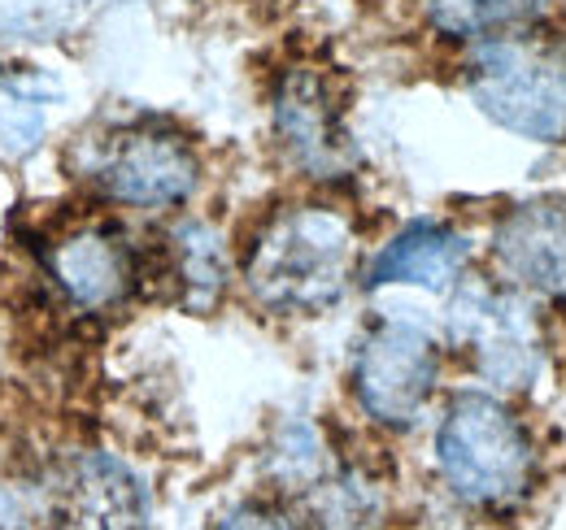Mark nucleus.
<instances>
[{"instance_id":"10","label":"nucleus","mask_w":566,"mask_h":530,"mask_svg":"<svg viewBox=\"0 0 566 530\" xmlns=\"http://www.w3.org/2000/svg\"><path fill=\"white\" fill-rule=\"evenodd\" d=\"M493 257L510 287L566 309V200H523L493 226Z\"/></svg>"},{"instance_id":"15","label":"nucleus","mask_w":566,"mask_h":530,"mask_svg":"<svg viewBox=\"0 0 566 530\" xmlns=\"http://www.w3.org/2000/svg\"><path fill=\"white\" fill-rule=\"evenodd\" d=\"M213 530H296V522L283 509H275V505L249 500V505H235Z\"/></svg>"},{"instance_id":"6","label":"nucleus","mask_w":566,"mask_h":530,"mask_svg":"<svg viewBox=\"0 0 566 530\" xmlns=\"http://www.w3.org/2000/svg\"><path fill=\"white\" fill-rule=\"evenodd\" d=\"M87 183L127 209H179L201 188V157L179 131L153 123L123 127L96 144Z\"/></svg>"},{"instance_id":"11","label":"nucleus","mask_w":566,"mask_h":530,"mask_svg":"<svg viewBox=\"0 0 566 530\" xmlns=\"http://www.w3.org/2000/svg\"><path fill=\"white\" fill-rule=\"evenodd\" d=\"M471 262V240L444 222H410L366 265V287H458Z\"/></svg>"},{"instance_id":"14","label":"nucleus","mask_w":566,"mask_h":530,"mask_svg":"<svg viewBox=\"0 0 566 530\" xmlns=\"http://www.w3.org/2000/svg\"><path fill=\"white\" fill-rule=\"evenodd\" d=\"M49 127V96L31 74H0V144L9 152H31Z\"/></svg>"},{"instance_id":"7","label":"nucleus","mask_w":566,"mask_h":530,"mask_svg":"<svg viewBox=\"0 0 566 530\" xmlns=\"http://www.w3.org/2000/svg\"><path fill=\"white\" fill-rule=\"evenodd\" d=\"M271 127L287 166L314 183H340L357 170V144L345 127V105L332 74L318 66H287L271 92Z\"/></svg>"},{"instance_id":"3","label":"nucleus","mask_w":566,"mask_h":530,"mask_svg":"<svg viewBox=\"0 0 566 530\" xmlns=\"http://www.w3.org/2000/svg\"><path fill=\"white\" fill-rule=\"evenodd\" d=\"M436 465L458 500L475 509H514L532 491L536 448L501 400L462 392L436 426Z\"/></svg>"},{"instance_id":"2","label":"nucleus","mask_w":566,"mask_h":530,"mask_svg":"<svg viewBox=\"0 0 566 530\" xmlns=\"http://www.w3.org/2000/svg\"><path fill=\"white\" fill-rule=\"evenodd\" d=\"M462 83L501 131L532 144H566V44L558 35L518 26L480 40Z\"/></svg>"},{"instance_id":"5","label":"nucleus","mask_w":566,"mask_h":530,"mask_svg":"<svg viewBox=\"0 0 566 530\" xmlns=\"http://www.w3.org/2000/svg\"><path fill=\"white\" fill-rule=\"evenodd\" d=\"M349 383H354L357 409L375 426L410 431L419 426V417L436 396L440 348L423 327L406 318H384L357 339Z\"/></svg>"},{"instance_id":"12","label":"nucleus","mask_w":566,"mask_h":530,"mask_svg":"<svg viewBox=\"0 0 566 530\" xmlns=\"http://www.w3.org/2000/svg\"><path fill=\"white\" fill-rule=\"evenodd\" d=\"M166 269H170V283H175L179 300L197 314H210L227 292V278H231L222 235L210 222H197V218L179 222L166 235Z\"/></svg>"},{"instance_id":"8","label":"nucleus","mask_w":566,"mask_h":530,"mask_svg":"<svg viewBox=\"0 0 566 530\" xmlns=\"http://www.w3.org/2000/svg\"><path fill=\"white\" fill-rule=\"evenodd\" d=\"M44 274L74 314H114L140 287V257L114 222L87 218L44 244Z\"/></svg>"},{"instance_id":"4","label":"nucleus","mask_w":566,"mask_h":530,"mask_svg":"<svg viewBox=\"0 0 566 530\" xmlns=\"http://www.w3.org/2000/svg\"><path fill=\"white\" fill-rule=\"evenodd\" d=\"M449 339L493 388H532L545 370V335L518 287L462 283L449 305Z\"/></svg>"},{"instance_id":"9","label":"nucleus","mask_w":566,"mask_h":530,"mask_svg":"<svg viewBox=\"0 0 566 530\" xmlns=\"http://www.w3.org/2000/svg\"><path fill=\"white\" fill-rule=\"evenodd\" d=\"M53 530H148L140 478L109 453H74L49 487Z\"/></svg>"},{"instance_id":"1","label":"nucleus","mask_w":566,"mask_h":530,"mask_svg":"<svg viewBox=\"0 0 566 530\" xmlns=\"http://www.w3.org/2000/svg\"><path fill=\"white\" fill-rule=\"evenodd\" d=\"M354 269L357 231L340 209L287 204L271 213L249 240L240 278L266 314L318 318L345 300Z\"/></svg>"},{"instance_id":"13","label":"nucleus","mask_w":566,"mask_h":530,"mask_svg":"<svg viewBox=\"0 0 566 530\" xmlns=\"http://www.w3.org/2000/svg\"><path fill=\"white\" fill-rule=\"evenodd\" d=\"M541 4L545 0H423V18L444 40L480 44V40H493L505 31L532 26Z\"/></svg>"}]
</instances>
